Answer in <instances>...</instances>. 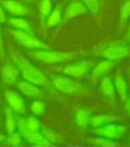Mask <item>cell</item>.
I'll use <instances>...</instances> for the list:
<instances>
[{
  "instance_id": "obj_1",
  "label": "cell",
  "mask_w": 130,
  "mask_h": 147,
  "mask_svg": "<svg viewBox=\"0 0 130 147\" xmlns=\"http://www.w3.org/2000/svg\"><path fill=\"white\" fill-rule=\"evenodd\" d=\"M12 59L16 67L21 71L25 80L37 86H46L47 84L46 75L26 57L17 52H13L12 54Z\"/></svg>"
},
{
  "instance_id": "obj_2",
  "label": "cell",
  "mask_w": 130,
  "mask_h": 147,
  "mask_svg": "<svg viewBox=\"0 0 130 147\" xmlns=\"http://www.w3.org/2000/svg\"><path fill=\"white\" fill-rule=\"evenodd\" d=\"M28 54L31 59L46 64L67 63L79 57V53L77 52H60L52 49H36Z\"/></svg>"
},
{
  "instance_id": "obj_3",
  "label": "cell",
  "mask_w": 130,
  "mask_h": 147,
  "mask_svg": "<svg viewBox=\"0 0 130 147\" xmlns=\"http://www.w3.org/2000/svg\"><path fill=\"white\" fill-rule=\"evenodd\" d=\"M53 85L61 93L67 96H81L88 92V88L79 82L75 80L73 78L66 75H60L53 77Z\"/></svg>"
},
{
  "instance_id": "obj_4",
  "label": "cell",
  "mask_w": 130,
  "mask_h": 147,
  "mask_svg": "<svg viewBox=\"0 0 130 147\" xmlns=\"http://www.w3.org/2000/svg\"><path fill=\"white\" fill-rule=\"evenodd\" d=\"M11 34L13 36L15 40L19 43L20 45L26 48L30 49H52V47L44 42L43 40L39 39L33 34L22 31V30H11Z\"/></svg>"
},
{
  "instance_id": "obj_5",
  "label": "cell",
  "mask_w": 130,
  "mask_h": 147,
  "mask_svg": "<svg viewBox=\"0 0 130 147\" xmlns=\"http://www.w3.org/2000/svg\"><path fill=\"white\" fill-rule=\"evenodd\" d=\"M127 131V127L123 125L118 124L116 122L109 123L106 125H103L102 127L94 128L92 132L95 136H103L108 139H111L117 141L122 137Z\"/></svg>"
},
{
  "instance_id": "obj_6",
  "label": "cell",
  "mask_w": 130,
  "mask_h": 147,
  "mask_svg": "<svg viewBox=\"0 0 130 147\" xmlns=\"http://www.w3.org/2000/svg\"><path fill=\"white\" fill-rule=\"evenodd\" d=\"M93 63L89 61H77L75 63H68L63 69V73L66 76L80 79L89 72L91 68H93Z\"/></svg>"
},
{
  "instance_id": "obj_7",
  "label": "cell",
  "mask_w": 130,
  "mask_h": 147,
  "mask_svg": "<svg viewBox=\"0 0 130 147\" xmlns=\"http://www.w3.org/2000/svg\"><path fill=\"white\" fill-rule=\"evenodd\" d=\"M4 96L8 106L13 111V112L20 114L25 113L26 103L22 96L18 92L13 90H5L4 92Z\"/></svg>"
},
{
  "instance_id": "obj_8",
  "label": "cell",
  "mask_w": 130,
  "mask_h": 147,
  "mask_svg": "<svg viewBox=\"0 0 130 147\" xmlns=\"http://www.w3.org/2000/svg\"><path fill=\"white\" fill-rule=\"evenodd\" d=\"M102 58L117 62L130 55V47L127 46H111L102 51Z\"/></svg>"
},
{
  "instance_id": "obj_9",
  "label": "cell",
  "mask_w": 130,
  "mask_h": 147,
  "mask_svg": "<svg viewBox=\"0 0 130 147\" xmlns=\"http://www.w3.org/2000/svg\"><path fill=\"white\" fill-rule=\"evenodd\" d=\"M0 5L6 13L14 17H22L30 13V10L27 6L15 0H1Z\"/></svg>"
},
{
  "instance_id": "obj_10",
  "label": "cell",
  "mask_w": 130,
  "mask_h": 147,
  "mask_svg": "<svg viewBox=\"0 0 130 147\" xmlns=\"http://www.w3.org/2000/svg\"><path fill=\"white\" fill-rule=\"evenodd\" d=\"M17 88L23 96L33 99H43L44 94L38 86L27 80H21L17 83Z\"/></svg>"
},
{
  "instance_id": "obj_11",
  "label": "cell",
  "mask_w": 130,
  "mask_h": 147,
  "mask_svg": "<svg viewBox=\"0 0 130 147\" xmlns=\"http://www.w3.org/2000/svg\"><path fill=\"white\" fill-rule=\"evenodd\" d=\"M88 12V8L81 1H73L71 4H69L66 7L63 14V21L64 22H69L79 16L86 14Z\"/></svg>"
},
{
  "instance_id": "obj_12",
  "label": "cell",
  "mask_w": 130,
  "mask_h": 147,
  "mask_svg": "<svg viewBox=\"0 0 130 147\" xmlns=\"http://www.w3.org/2000/svg\"><path fill=\"white\" fill-rule=\"evenodd\" d=\"M119 120H120V117L113 113H102V114L91 115L89 120V126H91L93 128H96L109 123L118 122Z\"/></svg>"
},
{
  "instance_id": "obj_13",
  "label": "cell",
  "mask_w": 130,
  "mask_h": 147,
  "mask_svg": "<svg viewBox=\"0 0 130 147\" xmlns=\"http://www.w3.org/2000/svg\"><path fill=\"white\" fill-rule=\"evenodd\" d=\"M116 65V62L110 61V60H104L101 61L97 65H95L91 73V79L96 80L100 78L105 76L107 73H109L110 71H112Z\"/></svg>"
},
{
  "instance_id": "obj_14",
  "label": "cell",
  "mask_w": 130,
  "mask_h": 147,
  "mask_svg": "<svg viewBox=\"0 0 130 147\" xmlns=\"http://www.w3.org/2000/svg\"><path fill=\"white\" fill-rule=\"evenodd\" d=\"M19 76L18 68L12 63H5L1 69V77L5 83L8 85L15 84Z\"/></svg>"
},
{
  "instance_id": "obj_15",
  "label": "cell",
  "mask_w": 130,
  "mask_h": 147,
  "mask_svg": "<svg viewBox=\"0 0 130 147\" xmlns=\"http://www.w3.org/2000/svg\"><path fill=\"white\" fill-rule=\"evenodd\" d=\"M113 83L115 86V90L118 93L119 96L120 97V100L123 102H127L128 98V86H127V83L125 80V78L121 75L119 71L115 77Z\"/></svg>"
},
{
  "instance_id": "obj_16",
  "label": "cell",
  "mask_w": 130,
  "mask_h": 147,
  "mask_svg": "<svg viewBox=\"0 0 130 147\" xmlns=\"http://www.w3.org/2000/svg\"><path fill=\"white\" fill-rule=\"evenodd\" d=\"M9 23L18 30L25 31L30 34L35 35V31H34L32 24L24 18H21V17H12L9 19Z\"/></svg>"
},
{
  "instance_id": "obj_17",
  "label": "cell",
  "mask_w": 130,
  "mask_h": 147,
  "mask_svg": "<svg viewBox=\"0 0 130 147\" xmlns=\"http://www.w3.org/2000/svg\"><path fill=\"white\" fill-rule=\"evenodd\" d=\"M63 20V5H56L53 10L51 11L50 14L46 19L47 28H55L58 26Z\"/></svg>"
},
{
  "instance_id": "obj_18",
  "label": "cell",
  "mask_w": 130,
  "mask_h": 147,
  "mask_svg": "<svg viewBox=\"0 0 130 147\" xmlns=\"http://www.w3.org/2000/svg\"><path fill=\"white\" fill-rule=\"evenodd\" d=\"M101 91L104 96L109 98L110 100L114 101L116 98V90L114 83L111 80L110 78L109 77H104L102 78V80H101Z\"/></svg>"
},
{
  "instance_id": "obj_19",
  "label": "cell",
  "mask_w": 130,
  "mask_h": 147,
  "mask_svg": "<svg viewBox=\"0 0 130 147\" xmlns=\"http://www.w3.org/2000/svg\"><path fill=\"white\" fill-rule=\"evenodd\" d=\"M41 133L45 136L49 144H60L63 142V137L60 136V134L46 126L41 127Z\"/></svg>"
},
{
  "instance_id": "obj_20",
  "label": "cell",
  "mask_w": 130,
  "mask_h": 147,
  "mask_svg": "<svg viewBox=\"0 0 130 147\" xmlns=\"http://www.w3.org/2000/svg\"><path fill=\"white\" fill-rule=\"evenodd\" d=\"M5 130L8 135H10L16 131L17 125H16V119L13 114V111L9 107H5Z\"/></svg>"
},
{
  "instance_id": "obj_21",
  "label": "cell",
  "mask_w": 130,
  "mask_h": 147,
  "mask_svg": "<svg viewBox=\"0 0 130 147\" xmlns=\"http://www.w3.org/2000/svg\"><path fill=\"white\" fill-rule=\"evenodd\" d=\"M26 142H28L30 144L34 145H41V146H46V145H50L49 143L46 141L45 136L43 134L39 131L38 132H28L24 137Z\"/></svg>"
},
{
  "instance_id": "obj_22",
  "label": "cell",
  "mask_w": 130,
  "mask_h": 147,
  "mask_svg": "<svg viewBox=\"0 0 130 147\" xmlns=\"http://www.w3.org/2000/svg\"><path fill=\"white\" fill-rule=\"evenodd\" d=\"M30 112L32 115L36 117H43L46 112V105L44 101H42L41 99H36L35 101H33L31 102V105L30 106Z\"/></svg>"
},
{
  "instance_id": "obj_23",
  "label": "cell",
  "mask_w": 130,
  "mask_h": 147,
  "mask_svg": "<svg viewBox=\"0 0 130 147\" xmlns=\"http://www.w3.org/2000/svg\"><path fill=\"white\" fill-rule=\"evenodd\" d=\"M86 143L92 146H113V145L119 144V143L117 141L108 139L106 137L99 136L88 138Z\"/></svg>"
},
{
  "instance_id": "obj_24",
  "label": "cell",
  "mask_w": 130,
  "mask_h": 147,
  "mask_svg": "<svg viewBox=\"0 0 130 147\" xmlns=\"http://www.w3.org/2000/svg\"><path fill=\"white\" fill-rule=\"evenodd\" d=\"M52 10H53L52 0H39L38 12L42 23H44V22L47 19V17Z\"/></svg>"
},
{
  "instance_id": "obj_25",
  "label": "cell",
  "mask_w": 130,
  "mask_h": 147,
  "mask_svg": "<svg viewBox=\"0 0 130 147\" xmlns=\"http://www.w3.org/2000/svg\"><path fill=\"white\" fill-rule=\"evenodd\" d=\"M91 114L88 111L85 109H79L76 113V122L79 127L86 128L89 126Z\"/></svg>"
},
{
  "instance_id": "obj_26",
  "label": "cell",
  "mask_w": 130,
  "mask_h": 147,
  "mask_svg": "<svg viewBox=\"0 0 130 147\" xmlns=\"http://www.w3.org/2000/svg\"><path fill=\"white\" fill-rule=\"evenodd\" d=\"M26 123H27V127L30 132H38L41 129V122L36 116H30L26 119Z\"/></svg>"
},
{
  "instance_id": "obj_27",
  "label": "cell",
  "mask_w": 130,
  "mask_h": 147,
  "mask_svg": "<svg viewBox=\"0 0 130 147\" xmlns=\"http://www.w3.org/2000/svg\"><path fill=\"white\" fill-rule=\"evenodd\" d=\"M81 2L92 13L97 14L99 13L101 7V0H81Z\"/></svg>"
},
{
  "instance_id": "obj_28",
  "label": "cell",
  "mask_w": 130,
  "mask_h": 147,
  "mask_svg": "<svg viewBox=\"0 0 130 147\" xmlns=\"http://www.w3.org/2000/svg\"><path fill=\"white\" fill-rule=\"evenodd\" d=\"M130 18V0H126L120 11V25L122 26Z\"/></svg>"
},
{
  "instance_id": "obj_29",
  "label": "cell",
  "mask_w": 130,
  "mask_h": 147,
  "mask_svg": "<svg viewBox=\"0 0 130 147\" xmlns=\"http://www.w3.org/2000/svg\"><path fill=\"white\" fill-rule=\"evenodd\" d=\"M22 142V136L19 132H13L10 135H8L6 137L5 144L11 145V146H17L20 145Z\"/></svg>"
},
{
  "instance_id": "obj_30",
  "label": "cell",
  "mask_w": 130,
  "mask_h": 147,
  "mask_svg": "<svg viewBox=\"0 0 130 147\" xmlns=\"http://www.w3.org/2000/svg\"><path fill=\"white\" fill-rule=\"evenodd\" d=\"M16 125H17V129L18 132L22 135V138L28 134L29 129L27 127V123H26V119L24 118H19L16 119Z\"/></svg>"
},
{
  "instance_id": "obj_31",
  "label": "cell",
  "mask_w": 130,
  "mask_h": 147,
  "mask_svg": "<svg viewBox=\"0 0 130 147\" xmlns=\"http://www.w3.org/2000/svg\"><path fill=\"white\" fill-rule=\"evenodd\" d=\"M5 57V46H4V40H3V37L0 34V58L1 60H4Z\"/></svg>"
},
{
  "instance_id": "obj_32",
  "label": "cell",
  "mask_w": 130,
  "mask_h": 147,
  "mask_svg": "<svg viewBox=\"0 0 130 147\" xmlns=\"http://www.w3.org/2000/svg\"><path fill=\"white\" fill-rule=\"evenodd\" d=\"M6 22V14L5 11L4 10V8L2 5H0V22Z\"/></svg>"
},
{
  "instance_id": "obj_33",
  "label": "cell",
  "mask_w": 130,
  "mask_h": 147,
  "mask_svg": "<svg viewBox=\"0 0 130 147\" xmlns=\"http://www.w3.org/2000/svg\"><path fill=\"white\" fill-rule=\"evenodd\" d=\"M6 141V136L0 133V144H5Z\"/></svg>"
},
{
  "instance_id": "obj_34",
  "label": "cell",
  "mask_w": 130,
  "mask_h": 147,
  "mask_svg": "<svg viewBox=\"0 0 130 147\" xmlns=\"http://www.w3.org/2000/svg\"><path fill=\"white\" fill-rule=\"evenodd\" d=\"M127 107L128 113L130 115V94L128 96V98H127Z\"/></svg>"
},
{
  "instance_id": "obj_35",
  "label": "cell",
  "mask_w": 130,
  "mask_h": 147,
  "mask_svg": "<svg viewBox=\"0 0 130 147\" xmlns=\"http://www.w3.org/2000/svg\"><path fill=\"white\" fill-rule=\"evenodd\" d=\"M128 38H129V41H130V26H129V28H128Z\"/></svg>"
},
{
  "instance_id": "obj_36",
  "label": "cell",
  "mask_w": 130,
  "mask_h": 147,
  "mask_svg": "<svg viewBox=\"0 0 130 147\" xmlns=\"http://www.w3.org/2000/svg\"><path fill=\"white\" fill-rule=\"evenodd\" d=\"M27 1H29V2H32V1H34V0H27Z\"/></svg>"
},
{
  "instance_id": "obj_37",
  "label": "cell",
  "mask_w": 130,
  "mask_h": 147,
  "mask_svg": "<svg viewBox=\"0 0 130 147\" xmlns=\"http://www.w3.org/2000/svg\"><path fill=\"white\" fill-rule=\"evenodd\" d=\"M52 1H58V0H52Z\"/></svg>"
},
{
  "instance_id": "obj_38",
  "label": "cell",
  "mask_w": 130,
  "mask_h": 147,
  "mask_svg": "<svg viewBox=\"0 0 130 147\" xmlns=\"http://www.w3.org/2000/svg\"><path fill=\"white\" fill-rule=\"evenodd\" d=\"M129 144H130V137H129Z\"/></svg>"
}]
</instances>
